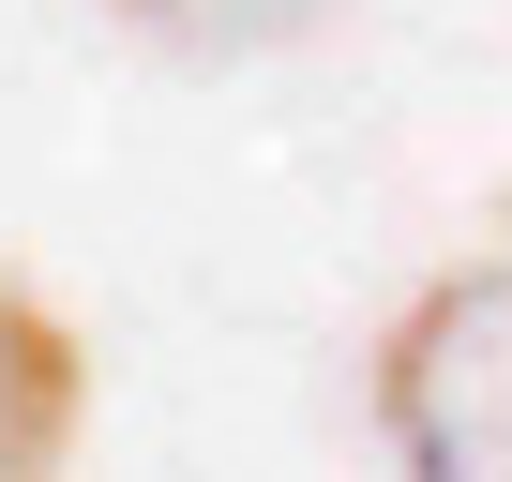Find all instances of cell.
I'll list each match as a JSON object with an SVG mask.
<instances>
[{
  "mask_svg": "<svg viewBox=\"0 0 512 482\" xmlns=\"http://www.w3.org/2000/svg\"><path fill=\"white\" fill-rule=\"evenodd\" d=\"M377 437L422 482H512V257L437 272L377 347Z\"/></svg>",
  "mask_w": 512,
  "mask_h": 482,
  "instance_id": "obj_1",
  "label": "cell"
},
{
  "mask_svg": "<svg viewBox=\"0 0 512 482\" xmlns=\"http://www.w3.org/2000/svg\"><path fill=\"white\" fill-rule=\"evenodd\" d=\"M76 422H91V362H76V332H61L16 272H0V482L61 467Z\"/></svg>",
  "mask_w": 512,
  "mask_h": 482,
  "instance_id": "obj_2",
  "label": "cell"
},
{
  "mask_svg": "<svg viewBox=\"0 0 512 482\" xmlns=\"http://www.w3.org/2000/svg\"><path fill=\"white\" fill-rule=\"evenodd\" d=\"M136 31H166V46H211V61H241V46H287V31H317L332 0H121Z\"/></svg>",
  "mask_w": 512,
  "mask_h": 482,
  "instance_id": "obj_3",
  "label": "cell"
}]
</instances>
